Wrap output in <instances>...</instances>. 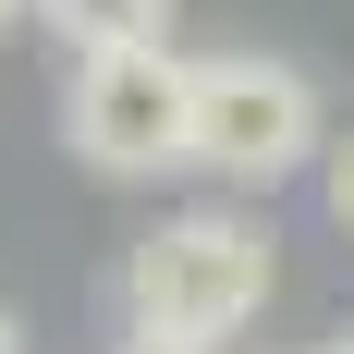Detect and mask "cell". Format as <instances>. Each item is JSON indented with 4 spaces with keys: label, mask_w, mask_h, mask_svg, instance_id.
I'll list each match as a JSON object with an SVG mask.
<instances>
[{
    "label": "cell",
    "mask_w": 354,
    "mask_h": 354,
    "mask_svg": "<svg viewBox=\"0 0 354 354\" xmlns=\"http://www.w3.org/2000/svg\"><path fill=\"white\" fill-rule=\"evenodd\" d=\"M110 354H208V342H159V330H122Z\"/></svg>",
    "instance_id": "6"
},
{
    "label": "cell",
    "mask_w": 354,
    "mask_h": 354,
    "mask_svg": "<svg viewBox=\"0 0 354 354\" xmlns=\"http://www.w3.org/2000/svg\"><path fill=\"white\" fill-rule=\"evenodd\" d=\"M330 110L318 86L281 62V49H232V62H196V122H183V171L232 183V196H269V183L318 171Z\"/></svg>",
    "instance_id": "2"
},
{
    "label": "cell",
    "mask_w": 354,
    "mask_h": 354,
    "mask_svg": "<svg viewBox=\"0 0 354 354\" xmlns=\"http://www.w3.org/2000/svg\"><path fill=\"white\" fill-rule=\"evenodd\" d=\"M37 25L62 49H147V37H171V0H37Z\"/></svg>",
    "instance_id": "4"
},
{
    "label": "cell",
    "mask_w": 354,
    "mask_h": 354,
    "mask_svg": "<svg viewBox=\"0 0 354 354\" xmlns=\"http://www.w3.org/2000/svg\"><path fill=\"white\" fill-rule=\"evenodd\" d=\"M318 354H354V330H330V342H318Z\"/></svg>",
    "instance_id": "9"
},
{
    "label": "cell",
    "mask_w": 354,
    "mask_h": 354,
    "mask_svg": "<svg viewBox=\"0 0 354 354\" xmlns=\"http://www.w3.org/2000/svg\"><path fill=\"white\" fill-rule=\"evenodd\" d=\"M318 196H330V220L354 232V135H318Z\"/></svg>",
    "instance_id": "5"
},
{
    "label": "cell",
    "mask_w": 354,
    "mask_h": 354,
    "mask_svg": "<svg viewBox=\"0 0 354 354\" xmlns=\"http://www.w3.org/2000/svg\"><path fill=\"white\" fill-rule=\"evenodd\" d=\"M0 354H25V318H12V306H0Z\"/></svg>",
    "instance_id": "7"
},
{
    "label": "cell",
    "mask_w": 354,
    "mask_h": 354,
    "mask_svg": "<svg viewBox=\"0 0 354 354\" xmlns=\"http://www.w3.org/2000/svg\"><path fill=\"white\" fill-rule=\"evenodd\" d=\"M25 12H37V0H0V25H25Z\"/></svg>",
    "instance_id": "8"
},
{
    "label": "cell",
    "mask_w": 354,
    "mask_h": 354,
    "mask_svg": "<svg viewBox=\"0 0 354 354\" xmlns=\"http://www.w3.org/2000/svg\"><path fill=\"white\" fill-rule=\"evenodd\" d=\"M183 122H196V62L171 37H147V49H73L62 135H73L86 171H110V183L183 171Z\"/></svg>",
    "instance_id": "3"
},
{
    "label": "cell",
    "mask_w": 354,
    "mask_h": 354,
    "mask_svg": "<svg viewBox=\"0 0 354 354\" xmlns=\"http://www.w3.org/2000/svg\"><path fill=\"white\" fill-rule=\"evenodd\" d=\"M269 281H281L269 220H245V208H171L159 232H135V257H122V330H159V342H208L220 354L232 330H257Z\"/></svg>",
    "instance_id": "1"
}]
</instances>
